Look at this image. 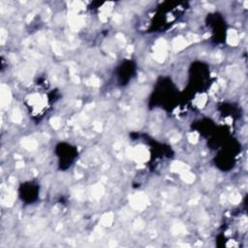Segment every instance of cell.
Returning a JSON list of instances; mask_svg holds the SVG:
<instances>
[{
  "instance_id": "2",
  "label": "cell",
  "mask_w": 248,
  "mask_h": 248,
  "mask_svg": "<svg viewBox=\"0 0 248 248\" xmlns=\"http://www.w3.org/2000/svg\"><path fill=\"white\" fill-rule=\"evenodd\" d=\"M167 56V43L164 39H159L154 46V58L158 62H163Z\"/></svg>"
},
{
  "instance_id": "6",
  "label": "cell",
  "mask_w": 248,
  "mask_h": 248,
  "mask_svg": "<svg viewBox=\"0 0 248 248\" xmlns=\"http://www.w3.org/2000/svg\"><path fill=\"white\" fill-rule=\"evenodd\" d=\"M188 45L187 40L182 37L176 38L173 42V49L174 51H180V49H184Z\"/></svg>"
},
{
  "instance_id": "7",
  "label": "cell",
  "mask_w": 248,
  "mask_h": 248,
  "mask_svg": "<svg viewBox=\"0 0 248 248\" xmlns=\"http://www.w3.org/2000/svg\"><path fill=\"white\" fill-rule=\"evenodd\" d=\"M188 166L186 164L182 163V162H174L173 164L171 165V170L172 172H174V173H183V172L188 171Z\"/></svg>"
},
{
  "instance_id": "17",
  "label": "cell",
  "mask_w": 248,
  "mask_h": 248,
  "mask_svg": "<svg viewBox=\"0 0 248 248\" xmlns=\"http://www.w3.org/2000/svg\"><path fill=\"white\" fill-rule=\"evenodd\" d=\"M115 39H116V42L117 44L120 46V47H124L125 43H126V40H125V37L123 34H121V33H118V34L115 36Z\"/></svg>"
},
{
  "instance_id": "18",
  "label": "cell",
  "mask_w": 248,
  "mask_h": 248,
  "mask_svg": "<svg viewBox=\"0 0 248 248\" xmlns=\"http://www.w3.org/2000/svg\"><path fill=\"white\" fill-rule=\"evenodd\" d=\"M51 124L54 129H58L61 126V120L59 117H52L51 119Z\"/></svg>"
},
{
  "instance_id": "14",
  "label": "cell",
  "mask_w": 248,
  "mask_h": 248,
  "mask_svg": "<svg viewBox=\"0 0 248 248\" xmlns=\"http://www.w3.org/2000/svg\"><path fill=\"white\" fill-rule=\"evenodd\" d=\"M21 119H22V116H21V111H19L18 108H15L14 111L12 112V120L16 122V123H19V122L21 121Z\"/></svg>"
},
{
  "instance_id": "19",
  "label": "cell",
  "mask_w": 248,
  "mask_h": 248,
  "mask_svg": "<svg viewBox=\"0 0 248 248\" xmlns=\"http://www.w3.org/2000/svg\"><path fill=\"white\" fill-rule=\"evenodd\" d=\"M241 200V196H240V194L239 193H234L231 195V197H230V201L232 202L233 204H239V202Z\"/></svg>"
},
{
  "instance_id": "15",
  "label": "cell",
  "mask_w": 248,
  "mask_h": 248,
  "mask_svg": "<svg viewBox=\"0 0 248 248\" xmlns=\"http://www.w3.org/2000/svg\"><path fill=\"white\" fill-rule=\"evenodd\" d=\"M85 84L90 85V86H99L101 84V81L99 80V79L95 78V77H92L90 79H88V80L85 81Z\"/></svg>"
},
{
  "instance_id": "11",
  "label": "cell",
  "mask_w": 248,
  "mask_h": 248,
  "mask_svg": "<svg viewBox=\"0 0 248 248\" xmlns=\"http://www.w3.org/2000/svg\"><path fill=\"white\" fill-rule=\"evenodd\" d=\"M103 193H104V188L102 187V185H95V186L92 187L91 195H92V197L95 198V199H99V198H101Z\"/></svg>"
},
{
  "instance_id": "9",
  "label": "cell",
  "mask_w": 248,
  "mask_h": 248,
  "mask_svg": "<svg viewBox=\"0 0 248 248\" xmlns=\"http://www.w3.org/2000/svg\"><path fill=\"white\" fill-rule=\"evenodd\" d=\"M22 145L24 147L25 149L33 151V150H35L36 148H37L38 144H37V142L34 140V139L28 138V139H24V140L22 141Z\"/></svg>"
},
{
  "instance_id": "30",
  "label": "cell",
  "mask_w": 248,
  "mask_h": 248,
  "mask_svg": "<svg viewBox=\"0 0 248 248\" xmlns=\"http://www.w3.org/2000/svg\"><path fill=\"white\" fill-rule=\"evenodd\" d=\"M33 15H34V14H30V15H28V18H27V19H26V21H27V22H28V21H30V19H32Z\"/></svg>"
},
{
  "instance_id": "13",
  "label": "cell",
  "mask_w": 248,
  "mask_h": 248,
  "mask_svg": "<svg viewBox=\"0 0 248 248\" xmlns=\"http://www.w3.org/2000/svg\"><path fill=\"white\" fill-rule=\"evenodd\" d=\"M172 232H173L174 234H184L186 232V229H185V227L183 226L182 224H174L173 228H172Z\"/></svg>"
},
{
  "instance_id": "27",
  "label": "cell",
  "mask_w": 248,
  "mask_h": 248,
  "mask_svg": "<svg viewBox=\"0 0 248 248\" xmlns=\"http://www.w3.org/2000/svg\"><path fill=\"white\" fill-rule=\"evenodd\" d=\"M24 166V162H21H21H18V163L16 164V168H22Z\"/></svg>"
},
{
  "instance_id": "20",
  "label": "cell",
  "mask_w": 248,
  "mask_h": 248,
  "mask_svg": "<svg viewBox=\"0 0 248 248\" xmlns=\"http://www.w3.org/2000/svg\"><path fill=\"white\" fill-rule=\"evenodd\" d=\"M198 134L197 133H191L189 134V136H188V141H189V143L191 144H196L198 142Z\"/></svg>"
},
{
  "instance_id": "8",
  "label": "cell",
  "mask_w": 248,
  "mask_h": 248,
  "mask_svg": "<svg viewBox=\"0 0 248 248\" xmlns=\"http://www.w3.org/2000/svg\"><path fill=\"white\" fill-rule=\"evenodd\" d=\"M239 35H237V32L236 30H229L228 32V36H227V42L228 44H230L231 46H237L239 44Z\"/></svg>"
},
{
  "instance_id": "28",
  "label": "cell",
  "mask_w": 248,
  "mask_h": 248,
  "mask_svg": "<svg viewBox=\"0 0 248 248\" xmlns=\"http://www.w3.org/2000/svg\"><path fill=\"white\" fill-rule=\"evenodd\" d=\"M72 81H74V82H76V84H79V82H80V80H79L78 77H73V78H72Z\"/></svg>"
},
{
  "instance_id": "25",
  "label": "cell",
  "mask_w": 248,
  "mask_h": 248,
  "mask_svg": "<svg viewBox=\"0 0 248 248\" xmlns=\"http://www.w3.org/2000/svg\"><path fill=\"white\" fill-rule=\"evenodd\" d=\"M179 139H180V135L177 134V135H174V137H172L171 142H172V143H177V141H179Z\"/></svg>"
},
{
  "instance_id": "12",
  "label": "cell",
  "mask_w": 248,
  "mask_h": 248,
  "mask_svg": "<svg viewBox=\"0 0 248 248\" xmlns=\"http://www.w3.org/2000/svg\"><path fill=\"white\" fill-rule=\"evenodd\" d=\"M181 178H182L185 182L192 183V182H194V180H195V176L192 173H190L189 171H186V172H183V173H181Z\"/></svg>"
},
{
  "instance_id": "5",
  "label": "cell",
  "mask_w": 248,
  "mask_h": 248,
  "mask_svg": "<svg viewBox=\"0 0 248 248\" xmlns=\"http://www.w3.org/2000/svg\"><path fill=\"white\" fill-rule=\"evenodd\" d=\"M16 199V193L14 191L10 190L8 191V193L2 198V204L6 207H11L14 204V201Z\"/></svg>"
},
{
  "instance_id": "10",
  "label": "cell",
  "mask_w": 248,
  "mask_h": 248,
  "mask_svg": "<svg viewBox=\"0 0 248 248\" xmlns=\"http://www.w3.org/2000/svg\"><path fill=\"white\" fill-rule=\"evenodd\" d=\"M112 221H114V215H112V213L111 212L106 213L101 218V225L104 227H109L112 224Z\"/></svg>"
},
{
  "instance_id": "4",
  "label": "cell",
  "mask_w": 248,
  "mask_h": 248,
  "mask_svg": "<svg viewBox=\"0 0 248 248\" xmlns=\"http://www.w3.org/2000/svg\"><path fill=\"white\" fill-rule=\"evenodd\" d=\"M12 100V94L10 91V88L6 84H2L1 88H0V103H1V107H7L9 104L11 103Z\"/></svg>"
},
{
  "instance_id": "16",
  "label": "cell",
  "mask_w": 248,
  "mask_h": 248,
  "mask_svg": "<svg viewBox=\"0 0 248 248\" xmlns=\"http://www.w3.org/2000/svg\"><path fill=\"white\" fill-rule=\"evenodd\" d=\"M207 99V97L206 94L201 95V96L196 100V105H197L199 108H203L204 106V104H206Z\"/></svg>"
},
{
  "instance_id": "29",
  "label": "cell",
  "mask_w": 248,
  "mask_h": 248,
  "mask_svg": "<svg viewBox=\"0 0 248 248\" xmlns=\"http://www.w3.org/2000/svg\"><path fill=\"white\" fill-rule=\"evenodd\" d=\"M127 51L129 52V54L133 51V47H132V46H128V48H127Z\"/></svg>"
},
{
  "instance_id": "3",
  "label": "cell",
  "mask_w": 248,
  "mask_h": 248,
  "mask_svg": "<svg viewBox=\"0 0 248 248\" xmlns=\"http://www.w3.org/2000/svg\"><path fill=\"white\" fill-rule=\"evenodd\" d=\"M130 204L134 209L144 210L148 204V198L144 193H138L131 198Z\"/></svg>"
},
{
  "instance_id": "22",
  "label": "cell",
  "mask_w": 248,
  "mask_h": 248,
  "mask_svg": "<svg viewBox=\"0 0 248 248\" xmlns=\"http://www.w3.org/2000/svg\"><path fill=\"white\" fill-rule=\"evenodd\" d=\"M0 38H1V44H4L6 41V38H7V33L4 30V29H1V32H0Z\"/></svg>"
},
{
  "instance_id": "23",
  "label": "cell",
  "mask_w": 248,
  "mask_h": 248,
  "mask_svg": "<svg viewBox=\"0 0 248 248\" xmlns=\"http://www.w3.org/2000/svg\"><path fill=\"white\" fill-rule=\"evenodd\" d=\"M54 51L56 54L60 55L62 54V48L60 47V46H58L57 44H54Z\"/></svg>"
},
{
  "instance_id": "26",
  "label": "cell",
  "mask_w": 248,
  "mask_h": 248,
  "mask_svg": "<svg viewBox=\"0 0 248 248\" xmlns=\"http://www.w3.org/2000/svg\"><path fill=\"white\" fill-rule=\"evenodd\" d=\"M121 19H122V18H121V16H120V15L116 14V15H114V21H116L117 24H119V22L121 21Z\"/></svg>"
},
{
  "instance_id": "24",
  "label": "cell",
  "mask_w": 248,
  "mask_h": 248,
  "mask_svg": "<svg viewBox=\"0 0 248 248\" xmlns=\"http://www.w3.org/2000/svg\"><path fill=\"white\" fill-rule=\"evenodd\" d=\"M93 127H94V130L97 132H101V130H102V125H101V123H99V122H94Z\"/></svg>"
},
{
  "instance_id": "1",
  "label": "cell",
  "mask_w": 248,
  "mask_h": 248,
  "mask_svg": "<svg viewBox=\"0 0 248 248\" xmlns=\"http://www.w3.org/2000/svg\"><path fill=\"white\" fill-rule=\"evenodd\" d=\"M127 155L128 157L132 158L137 163H144V162L147 161L148 157H149L147 149L143 145H139L135 148H129L127 150Z\"/></svg>"
},
{
  "instance_id": "21",
  "label": "cell",
  "mask_w": 248,
  "mask_h": 248,
  "mask_svg": "<svg viewBox=\"0 0 248 248\" xmlns=\"http://www.w3.org/2000/svg\"><path fill=\"white\" fill-rule=\"evenodd\" d=\"M143 227H144V222H143V220H142V219H137L136 221H135V223H134V228H135V229L141 230Z\"/></svg>"
}]
</instances>
